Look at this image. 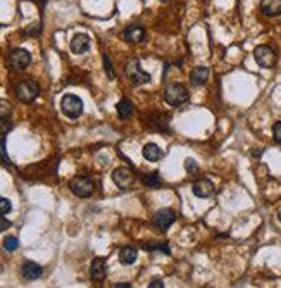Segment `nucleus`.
Returning <instances> with one entry per match:
<instances>
[{
    "mask_svg": "<svg viewBox=\"0 0 281 288\" xmlns=\"http://www.w3.org/2000/svg\"><path fill=\"white\" fill-rule=\"evenodd\" d=\"M90 276L93 281H104L107 276V264H105L104 257H95L90 266Z\"/></svg>",
    "mask_w": 281,
    "mask_h": 288,
    "instance_id": "9b49d317",
    "label": "nucleus"
},
{
    "mask_svg": "<svg viewBox=\"0 0 281 288\" xmlns=\"http://www.w3.org/2000/svg\"><path fill=\"white\" fill-rule=\"evenodd\" d=\"M149 288H164V281L159 279V278H154L152 281H150Z\"/></svg>",
    "mask_w": 281,
    "mask_h": 288,
    "instance_id": "bb28decb",
    "label": "nucleus"
},
{
    "mask_svg": "<svg viewBox=\"0 0 281 288\" xmlns=\"http://www.w3.org/2000/svg\"><path fill=\"white\" fill-rule=\"evenodd\" d=\"M18 247H19V240L16 238V236H7V238H4V248H6L7 252H14Z\"/></svg>",
    "mask_w": 281,
    "mask_h": 288,
    "instance_id": "412c9836",
    "label": "nucleus"
},
{
    "mask_svg": "<svg viewBox=\"0 0 281 288\" xmlns=\"http://www.w3.org/2000/svg\"><path fill=\"white\" fill-rule=\"evenodd\" d=\"M185 169H187L188 173H197L199 171V166H197V163L193 159H187L185 161Z\"/></svg>",
    "mask_w": 281,
    "mask_h": 288,
    "instance_id": "a878e982",
    "label": "nucleus"
},
{
    "mask_svg": "<svg viewBox=\"0 0 281 288\" xmlns=\"http://www.w3.org/2000/svg\"><path fill=\"white\" fill-rule=\"evenodd\" d=\"M260 13L267 18H276L281 14V0H260Z\"/></svg>",
    "mask_w": 281,
    "mask_h": 288,
    "instance_id": "4468645a",
    "label": "nucleus"
},
{
    "mask_svg": "<svg viewBox=\"0 0 281 288\" xmlns=\"http://www.w3.org/2000/svg\"><path fill=\"white\" fill-rule=\"evenodd\" d=\"M142 154H144V157L149 163H157V161H161L162 156H164V152H162L156 143H147L144 147V151H142Z\"/></svg>",
    "mask_w": 281,
    "mask_h": 288,
    "instance_id": "a211bd4d",
    "label": "nucleus"
},
{
    "mask_svg": "<svg viewBox=\"0 0 281 288\" xmlns=\"http://www.w3.org/2000/svg\"><path fill=\"white\" fill-rule=\"evenodd\" d=\"M188 90L185 85H181V83H171V85L166 86V92H164V100L168 102L169 105H174V107H178V105L185 104V102L188 100Z\"/></svg>",
    "mask_w": 281,
    "mask_h": 288,
    "instance_id": "f257e3e1",
    "label": "nucleus"
},
{
    "mask_svg": "<svg viewBox=\"0 0 281 288\" xmlns=\"http://www.w3.org/2000/svg\"><path fill=\"white\" fill-rule=\"evenodd\" d=\"M31 64V54L25 49H14L9 55V66L14 71H25Z\"/></svg>",
    "mask_w": 281,
    "mask_h": 288,
    "instance_id": "0eeeda50",
    "label": "nucleus"
},
{
    "mask_svg": "<svg viewBox=\"0 0 281 288\" xmlns=\"http://www.w3.org/2000/svg\"><path fill=\"white\" fill-rule=\"evenodd\" d=\"M112 181L121 190H129L134 185V175L128 168H117L112 173Z\"/></svg>",
    "mask_w": 281,
    "mask_h": 288,
    "instance_id": "6e6552de",
    "label": "nucleus"
},
{
    "mask_svg": "<svg viewBox=\"0 0 281 288\" xmlns=\"http://www.w3.org/2000/svg\"><path fill=\"white\" fill-rule=\"evenodd\" d=\"M117 259H119V262L122 264V266H131V264L136 262V259H138V250L134 247L126 245L119 250Z\"/></svg>",
    "mask_w": 281,
    "mask_h": 288,
    "instance_id": "dca6fc26",
    "label": "nucleus"
},
{
    "mask_svg": "<svg viewBox=\"0 0 281 288\" xmlns=\"http://www.w3.org/2000/svg\"><path fill=\"white\" fill-rule=\"evenodd\" d=\"M11 209H13V204H11V200L9 199H0V212H2L4 216L7 214V212H11Z\"/></svg>",
    "mask_w": 281,
    "mask_h": 288,
    "instance_id": "b1692460",
    "label": "nucleus"
},
{
    "mask_svg": "<svg viewBox=\"0 0 281 288\" xmlns=\"http://www.w3.org/2000/svg\"><path fill=\"white\" fill-rule=\"evenodd\" d=\"M69 190L76 197H80V199H86V197H90L93 193L95 185H93V181L90 178H86V176H76V178L71 180Z\"/></svg>",
    "mask_w": 281,
    "mask_h": 288,
    "instance_id": "39448f33",
    "label": "nucleus"
},
{
    "mask_svg": "<svg viewBox=\"0 0 281 288\" xmlns=\"http://www.w3.org/2000/svg\"><path fill=\"white\" fill-rule=\"evenodd\" d=\"M122 38L128 43H140L145 40V30L142 26H128L122 31Z\"/></svg>",
    "mask_w": 281,
    "mask_h": 288,
    "instance_id": "ddd939ff",
    "label": "nucleus"
},
{
    "mask_svg": "<svg viewBox=\"0 0 281 288\" xmlns=\"http://www.w3.org/2000/svg\"><path fill=\"white\" fill-rule=\"evenodd\" d=\"M104 69H105V73H107V78L110 81L112 80H116V73H114V69H112V62H110V57L109 55H104Z\"/></svg>",
    "mask_w": 281,
    "mask_h": 288,
    "instance_id": "5701e85b",
    "label": "nucleus"
},
{
    "mask_svg": "<svg viewBox=\"0 0 281 288\" xmlns=\"http://www.w3.org/2000/svg\"><path fill=\"white\" fill-rule=\"evenodd\" d=\"M209 78V69L204 68V66H199V68H193L192 73H190V83L193 86H202Z\"/></svg>",
    "mask_w": 281,
    "mask_h": 288,
    "instance_id": "f3484780",
    "label": "nucleus"
},
{
    "mask_svg": "<svg viewBox=\"0 0 281 288\" xmlns=\"http://www.w3.org/2000/svg\"><path fill=\"white\" fill-rule=\"evenodd\" d=\"M124 73H126V76L129 78V81H131L133 85H145V83H149L150 80H152V76H150L149 73L142 71L140 61H138V59H129V61L126 62Z\"/></svg>",
    "mask_w": 281,
    "mask_h": 288,
    "instance_id": "20e7f679",
    "label": "nucleus"
},
{
    "mask_svg": "<svg viewBox=\"0 0 281 288\" xmlns=\"http://www.w3.org/2000/svg\"><path fill=\"white\" fill-rule=\"evenodd\" d=\"M278 219H279V223H281V211H279V214H278Z\"/></svg>",
    "mask_w": 281,
    "mask_h": 288,
    "instance_id": "c756f323",
    "label": "nucleus"
},
{
    "mask_svg": "<svg viewBox=\"0 0 281 288\" xmlns=\"http://www.w3.org/2000/svg\"><path fill=\"white\" fill-rule=\"evenodd\" d=\"M254 59L260 68L271 69L276 64V52L269 45H259L254 50Z\"/></svg>",
    "mask_w": 281,
    "mask_h": 288,
    "instance_id": "423d86ee",
    "label": "nucleus"
},
{
    "mask_svg": "<svg viewBox=\"0 0 281 288\" xmlns=\"http://www.w3.org/2000/svg\"><path fill=\"white\" fill-rule=\"evenodd\" d=\"M142 183L147 188H150V190H157V188H161L162 181H161L159 173H147V175H144V178H142Z\"/></svg>",
    "mask_w": 281,
    "mask_h": 288,
    "instance_id": "aec40b11",
    "label": "nucleus"
},
{
    "mask_svg": "<svg viewBox=\"0 0 281 288\" xmlns=\"http://www.w3.org/2000/svg\"><path fill=\"white\" fill-rule=\"evenodd\" d=\"M61 110L69 119H78L83 114V100L78 95L66 93L61 100Z\"/></svg>",
    "mask_w": 281,
    "mask_h": 288,
    "instance_id": "f03ea898",
    "label": "nucleus"
},
{
    "mask_svg": "<svg viewBox=\"0 0 281 288\" xmlns=\"http://www.w3.org/2000/svg\"><path fill=\"white\" fill-rule=\"evenodd\" d=\"M162 2H169V0H162Z\"/></svg>",
    "mask_w": 281,
    "mask_h": 288,
    "instance_id": "7c9ffc66",
    "label": "nucleus"
},
{
    "mask_svg": "<svg viewBox=\"0 0 281 288\" xmlns=\"http://www.w3.org/2000/svg\"><path fill=\"white\" fill-rule=\"evenodd\" d=\"M174 221H176V214L171 209H162V211H157L156 216H154V226L159 231H166Z\"/></svg>",
    "mask_w": 281,
    "mask_h": 288,
    "instance_id": "9d476101",
    "label": "nucleus"
},
{
    "mask_svg": "<svg viewBox=\"0 0 281 288\" xmlns=\"http://www.w3.org/2000/svg\"><path fill=\"white\" fill-rule=\"evenodd\" d=\"M43 269L42 266H38L37 262L33 261H26L23 264V278L28 279V281H35V279H38L42 276Z\"/></svg>",
    "mask_w": 281,
    "mask_h": 288,
    "instance_id": "2eb2a0df",
    "label": "nucleus"
},
{
    "mask_svg": "<svg viewBox=\"0 0 281 288\" xmlns=\"http://www.w3.org/2000/svg\"><path fill=\"white\" fill-rule=\"evenodd\" d=\"M272 138H274L276 143H281V121L272 126Z\"/></svg>",
    "mask_w": 281,
    "mask_h": 288,
    "instance_id": "393cba45",
    "label": "nucleus"
},
{
    "mask_svg": "<svg viewBox=\"0 0 281 288\" xmlns=\"http://www.w3.org/2000/svg\"><path fill=\"white\" fill-rule=\"evenodd\" d=\"M149 252H164V254H171V250H169V247L166 245V243H149V245H145Z\"/></svg>",
    "mask_w": 281,
    "mask_h": 288,
    "instance_id": "4be33fe9",
    "label": "nucleus"
},
{
    "mask_svg": "<svg viewBox=\"0 0 281 288\" xmlns=\"http://www.w3.org/2000/svg\"><path fill=\"white\" fill-rule=\"evenodd\" d=\"M9 226H11V223H9V221L6 219V216L2 214V218H0V230H2V231H6V230H7V228H9Z\"/></svg>",
    "mask_w": 281,
    "mask_h": 288,
    "instance_id": "cd10ccee",
    "label": "nucleus"
},
{
    "mask_svg": "<svg viewBox=\"0 0 281 288\" xmlns=\"http://www.w3.org/2000/svg\"><path fill=\"white\" fill-rule=\"evenodd\" d=\"M16 97H18L19 102H25V104H30L35 98L40 95V86H38L37 81L33 80H26L21 81L18 86H16Z\"/></svg>",
    "mask_w": 281,
    "mask_h": 288,
    "instance_id": "7ed1b4c3",
    "label": "nucleus"
},
{
    "mask_svg": "<svg viewBox=\"0 0 281 288\" xmlns=\"http://www.w3.org/2000/svg\"><path fill=\"white\" fill-rule=\"evenodd\" d=\"M192 192H193V195L199 197V199H209V197L214 195L216 187L209 178H200V180H197L195 183H193Z\"/></svg>",
    "mask_w": 281,
    "mask_h": 288,
    "instance_id": "1a4fd4ad",
    "label": "nucleus"
},
{
    "mask_svg": "<svg viewBox=\"0 0 281 288\" xmlns=\"http://www.w3.org/2000/svg\"><path fill=\"white\" fill-rule=\"evenodd\" d=\"M90 49V37L85 33H76L71 38V50L73 54H85Z\"/></svg>",
    "mask_w": 281,
    "mask_h": 288,
    "instance_id": "f8f14e48",
    "label": "nucleus"
},
{
    "mask_svg": "<svg viewBox=\"0 0 281 288\" xmlns=\"http://www.w3.org/2000/svg\"><path fill=\"white\" fill-rule=\"evenodd\" d=\"M131 285L129 283H117V285H114V288H129Z\"/></svg>",
    "mask_w": 281,
    "mask_h": 288,
    "instance_id": "c85d7f7f",
    "label": "nucleus"
},
{
    "mask_svg": "<svg viewBox=\"0 0 281 288\" xmlns=\"http://www.w3.org/2000/svg\"><path fill=\"white\" fill-rule=\"evenodd\" d=\"M116 109H117V114H119V117L122 121H126V119H129V117L133 116V104H131V100L129 98H122V100L117 102V105H116Z\"/></svg>",
    "mask_w": 281,
    "mask_h": 288,
    "instance_id": "6ab92c4d",
    "label": "nucleus"
}]
</instances>
